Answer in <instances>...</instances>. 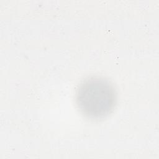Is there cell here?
Here are the masks:
<instances>
[{"label":"cell","instance_id":"obj_1","mask_svg":"<svg viewBox=\"0 0 159 159\" xmlns=\"http://www.w3.org/2000/svg\"><path fill=\"white\" fill-rule=\"evenodd\" d=\"M76 103L81 113L88 118L99 119L111 114L117 103L116 89L106 78L93 76L78 86Z\"/></svg>","mask_w":159,"mask_h":159}]
</instances>
